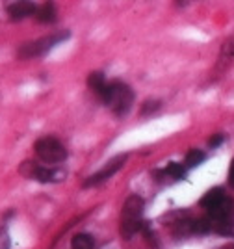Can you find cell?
<instances>
[{
	"label": "cell",
	"instance_id": "cell-1",
	"mask_svg": "<svg viewBox=\"0 0 234 249\" xmlns=\"http://www.w3.org/2000/svg\"><path fill=\"white\" fill-rule=\"evenodd\" d=\"M101 99L117 117H123V115L128 114L130 108H132L134 91L130 89V86H126L125 82L113 80V82H108Z\"/></svg>",
	"mask_w": 234,
	"mask_h": 249
},
{
	"label": "cell",
	"instance_id": "cell-2",
	"mask_svg": "<svg viewBox=\"0 0 234 249\" xmlns=\"http://www.w3.org/2000/svg\"><path fill=\"white\" fill-rule=\"evenodd\" d=\"M143 208L145 203L140 196H130L125 201L121 212V234L125 238H132L136 232H140L145 227Z\"/></svg>",
	"mask_w": 234,
	"mask_h": 249
},
{
	"label": "cell",
	"instance_id": "cell-3",
	"mask_svg": "<svg viewBox=\"0 0 234 249\" xmlns=\"http://www.w3.org/2000/svg\"><path fill=\"white\" fill-rule=\"evenodd\" d=\"M34 151L43 164H47L49 167H52L54 164H60L67 158V149L61 143L58 138L52 136H45L39 138L34 145Z\"/></svg>",
	"mask_w": 234,
	"mask_h": 249
},
{
	"label": "cell",
	"instance_id": "cell-4",
	"mask_svg": "<svg viewBox=\"0 0 234 249\" xmlns=\"http://www.w3.org/2000/svg\"><path fill=\"white\" fill-rule=\"evenodd\" d=\"M69 37V32H60V34H51V36H45L41 39H36V41L24 43L17 51V56L22 58V60H30V58H39V56H45L47 52H51L56 45H60L61 41H65Z\"/></svg>",
	"mask_w": 234,
	"mask_h": 249
},
{
	"label": "cell",
	"instance_id": "cell-5",
	"mask_svg": "<svg viewBox=\"0 0 234 249\" xmlns=\"http://www.w3.org/2000/svg\"><path fill=\"white\" fill-rule=\"evenodd\" d=\"M20 171H22V175H26L32 180H37V182H60L65 178V171H61V169L37 166V164H30V162H26Z\"/></svg>",
	"mask_w": 234,
	"mask_h": 249
},
{
	"label": "cell",
	"instance_id": "cell-6",
	"mask_svg": "<svg viewBox=\"0 0 234 249\" xmlns=\"http://www.w3.org/2000/svg\"><path fill=\"white\" fill-rule=\"evenodd\" d=\"M125 162H126V155H119V156H115V158H112L110 162H106V166L102 167L101 171H97L95 175L88 177V180L84 182V188L99 186V184H102V182L110 180L119 169H123Z\"/></svg>",
	"mask_w": 234,
	"mask_h": 249
},
{
	"label": "cell",
	"instance_id": "cell-7",
	"mask_svg": "<svg viewBox=\"0 0 234 249\" xmlns=\"http://www.w3.org/2000/svg\"><path fill=\"white\" fill-rule=\"evenodd\" d=\"M208 212V218L212 219L214 223H219V221H229V219H233L234 216V201L229 196L223 197L216 207H212L210 210H206Z\"/></svg>",
	"mask_w": 234,
	"mask_h": 249
},
{
	"label": "cell",
	"instance_id": "cell-8",
	"mask_svg": "<svg viewBox=\"0 0 234 249\" xmlns=\"http://www.w3.org/2000/svg\"><path fill=\"white\" fill-rule=\"evenodd\" d=\"M39 6H36L34 2H26V0H19V2H13L8 6V15H10L13 21H22L26 17H36V11Z\"/></svg>",
	"mask_w": 234,
	"mask_h": 249
},
{
	"label": "cell",
	"instance_id": "cell-9",
	"mask_svg": "<svg viewBox=\"0 0 234 249\" xmlns=\"http://www.w3.org/2000/svg\"><path fill=\"white\" fill-rule=\"evenodd\" d=\"M223 197H227L223 192V188H212V190H208V192L204 194L199 205H201L203 208H206V210H210V208L216 207Z\"/></svg>",
	"mask_w": 234,
	"mask_h": 249
},
{
	"label": "cell",
	"instance_id": "cell-10",
	"mask_svg": "<svg viewBox=\"0 0 234 249\" xmlns=\"http://www.w3.org/2000/svg\"><path fill=\"white\" fill-rule=\"evenodd\" d=\"M36 19L39 22H54L58 19V11H56V6L52 2H47V4H41L37 11H36Z\"/></svg>",
	"mask_w": 234,
	"mask_h": 249
},
{
	"label": "cell",
	"instance_id": "cell-11",
	"mask_svg": "<svg viewBox=\"0 0 234 249\" xmlns=\"http://www.w3.org/2000/svg\"><path fill=\"white\" fill-rule=\"evenodd\" d=\"M88 86H90V89H91L93 93L102 97L108 82H106V78H104V74H102L101 71H95V73H91L88 76Z\"/></svg>",
	"mask_w": 234,
	"mask_h": 249
},
{
	"label": "cell",
	"instance_id": "cell-12",
	"mask_svg": "<svg viewBox=\"0 0 234 249\" xmlns=\"http://www.w3.org/2000/svg\"><path fill=\"white\" fill-rule=\"evenodd\" d=\"M186 173H188V167L182 166V164H177V162H169L162 171L163 177H169V178H175V180H184Z\"/></svg>",
	"mask_w": 234,
	"mask_h": 249
},
{
	"label": "cell",
	"instance_id": "cell-13",
	"mask_svg": "<svg viewBox=\"0 0 234 249\" xmlns=\"http://www.w3.org/2000/svg\"><path fill=\"white\" fill-rule=\"evenodd\" d=\"M93 246H95V240H93V236L88 234V232H78V234H74L71 240L72 249H93Z\"/></svg>",
	"mask_w": 234,
	"mask_h": 249
},
{
	"label": "cell",
	"instance_id": "cell-14",
	"mask_svg": "<svg viewBox=\"0 0 234 249\" xmlns=\"http://www.w3.org/2000/svg\"><path fill=\"white\" fill-rule=\"evenodd\" d=\"M204 160H206V155H204L203 151H199V149H192V151H190V153L186 155L184 166L188 167V169H192V167L201 166Z\"/></svg>",
	"mask_w": 234,
	"mask_h": 249
},
{
	"label": "cell",
	"instance_id": "cell-15",
	"mask_svg": "<svg viewBox=\"0 0 234 249\" xmlns=\"http://www.w3.org/2000/svg\"><path fill=\"white\" fill-rule=\"evenodd\" d=\"M212 232L223 234V236H234V219L219 221V223H214V221H212Z\"/></svg>",
	"mask_w": 234,
	"mask_h": 249
},
{
	"label": "cell",
	"instance_id": "cell-16",
	"mask_svg": "<svg viewBox=\"0 0 234 249\" xmlns=\"http://www.w3.org/2000/svg\"><path fill=\"white\" fill-rule=\"evenodd\" d=\"M160 108V101H145L142 104V115H149Z\"/></svg>",
	"mask_w": 234,
	"mask_h": 249
},
{
	"label": "cell",
	"instance_id": "cell-17",
	"mask_svg": "<svg viewBox=\"0 0 234 249\" xmlns=\"http://www.w3.org/2000/svg\"><path fill=\"white\" fill-rule=\"evenodd\" d=\"M11 248V238L8 229L0 225V249H10Z\"/></svg>",
	"mask_w": 234,
	"mask_h": 249
},
{
	"label": "cell",
	"instance_id": "cell-18",
	"mask_svg": "<svg viewBox=\"0 0 234 249\" xmlns=\"http://www.w3.org/2000/svg\"><path fill=\"white\" fill-rule=\"evenodd\" d=\"M223 142H225V136H223V134H216L214 138H210V140H208V145H210L212 149H214V147L221 145Z\"/></svg>",
	"mask_w": 234,
	"mask_h": 249
},
{
	"label": "cell",
	"instance_id": "cell-19",
	"mask_svg": "<svg viewBox=\"0 0 234 249\" xmlns=\"http://www.w3.org/2000/svg\"><path fill=\"white\" fill-rule=\"evenodd\" d=\"M229 184H231V188H234V158L231 162V167H229Z\"/></svg>",
	"mask_w": 234,
	"mask_h": 249
}]
</instances>
